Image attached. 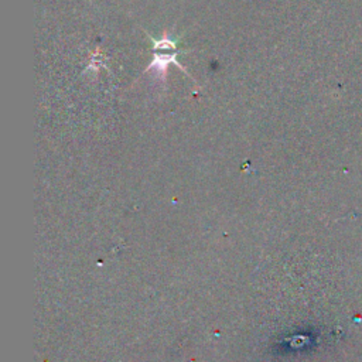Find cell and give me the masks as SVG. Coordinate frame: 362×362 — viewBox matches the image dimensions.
I'll list each match as a JSON object with an SVG mask.
<instances>
[{
	"mask_svg": "<svg viewBox=\"0 0 362 362\" xmlns=\"http://www.w3.org/2000/svg\"><path fill=\"white\" fill-rule=\"evenodd\" d=\"M150 38L153 41V61L147 65L144 72H153L154 76L163 85L167 81V71L170 64L177 65L178 69L187 74L185 68L177 61V55L180 52L177 40H174L168 33H163L160 38H153V37Z\"/></svg>",
	"mask_w": 362,
	"mask_h": 362,
	"instance_id": "cell-1",
	"label": "cell"
},
{
	"mask_svg": "<svg viewBox=\"0 0 362 362\" xmlns=\"http://www.w3.org/2000/svg\"><path fill=\"white\" fill-rule=\"evenodd\" d=\"M105 65H106V57L103 55L102 49L98 47L95 51H92L89 54V64H88V66L85 68L83 72L85 74L90 72L93 75H98L100 72V69L105 68Z\"/></svg>",
	"mask_w": 362,
	"mask_h": 362,
	"instance_id": "cell-2",
	"label": "cell"
}]
</instances>
